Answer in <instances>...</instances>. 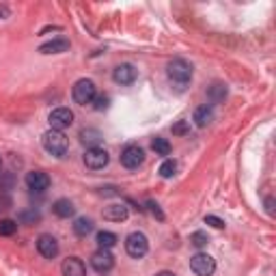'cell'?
I'll return each mask as SVG.
<instances>
[{"mask_svg":"<svg viewBox=\"0 0 276 276\" xmlns=\"http://www.w3.org/2000/svg\"><path fill=\"white\" fill-rule=\"evenodd\" d=\"M166 76L171 82L177 84V89L181 91V89H186V84L192 80V65L183 58H173L166 67Z\"/></svg>","mask_w":276,"mask_h":276,"instance_id":"6da1fadb","label":"cell"},{"mask_svg":"<svg viewBox=\"0 0 276 276\" xmlns=\"http://www.w3.org/2000/svg\"><path fill=\"white\" fill-rule=\"evenodd\" d=\"M41 145H44V149L50 153V156L63 158L65 153H67V149H69V140H67V136L63 134V132L48 130L46 134L41 136Z\"/></svg>","mask_w":276,"mask_h":276,"instance_id":"7a4b0ae2","label":"cell"},{"mask_svg":"<svg viewBox=\"0 0 276 276\" xmlns=\"http://www.w3.org/2000/svg\"><path fill=\"white\" fill-rule=\"evenodd\" d=\"M125 252L130 254V257H134V259H142V257H145V254L149 252V240H147V235L140 233V231L130 233L128 238H125Z\"/></svg>","mask_w":276,"mask_h":276,"instance_id":"3957f363","label":"cell"},{"mask_svg":"<svg viewBox=\"0 0 276 276\" xmlns=\"http://www.w3.org/2000/svg\"><path fill=\"white\" fill-rule=\"evenodd\" d=\"M71 95H74V101L80 106H87V104H93V99L97 95V89H95V82L89 78H82L78 80L74 84V91H71Z\"/></svg>","mask_w":276,"mask_h":276,"instance_id":"277c9868","label":"cell"},{"mask_svg":"<svg viewBox=\"0 0 276 276\" xmlns=\"http://www.w3.org/2000/svg\"><path fill=\"white\" fill-rule=\"evenodd\" d=\"M190 270L197 276H211L216 272V261L205 252H197L194 257H190Z\"/></svg>","mask_w":276,"mask_h":276,"instance_id":"5b68a950","label":"cell"},{"mask_svg":"<svg viewBox=\"0 0 276 276\" xmlns=\"http://www.w3.org/2000/svg\"><path fill=\"white\" fill-rule=\"evenodd\" d=\"M108 162H110L108 151L101 149V147H91V149H87V153H84V164H87L91 171L106 168Z\"/></svg>","mask_w":276,"mask_h":276,"instance_id":"8992f818","label":"cell"},{"mask_svg":"<svg viewBox=\"0 0 276 276\" xmlns=\"http://www.w3.org/2000/svg\"><path fill=\"white\" fill-rule=\"evenodd\" d=\"M48 123H50V130L63 132L65 128H69L71 123H74V112H71L69 108H54L48 117Z\"/></svg>","mask_w":276,"mask_h":276,"instance_id":"52a82bcc","label":"cell"},{"mask_svg":"<svg viewBox=\"0 0 276 276\" xmlns=\"http://www.w3.org/2000/svg\"><path fill=\"white\" fill-rule=\"evenodd\" d=\"M142 162H145V151H142L138 145H128L123 151H121V164H123L125 168L134 171L142 164Z\"/></svg>","mask_w":276,"mask_h":276,"instance_id":"ba28073f","label":"cell"},{"mask_svg":"<svg viewBox=\"0 0 276 276\" xmlns=\"http://www.w3.org/2000/svg\"><path fill=\"white\" fill-rule=\"evenodd\" d=\"M91 265H93V270L99 272V274H106L115 268V257H112V252L106 250V248H99L93 252V257H91Z\"/></svg>","mask_w":276,"mask_h":276,"instance_id":"9c48e42d","label":"cell"},{"mask_svg":"<svg viewBox=\"0 0 276 276\" xmlns=\"http://www.w3.org/2000/svg\"><path fill=\"white\" fill-rule=\"evenodd\" d=\"M136 78H138V71H136L134 65H130V63H121V65L115 67V71H112V80H115L117 84H121V87L132 84Z\"/></svg>","mask_w":276,"mask_h":276,"instance_id":"30bf717a","label":"cell"},{"mask_svg":"<svg viewBox=\"0 0 276 276\" xmlns=\"http://www.w3.org/2000/svg\"><path fill=\"white\" fill-rule=\"evenodd\" d=\"M37 250H39V254H41V257H46V259H54L60 248H58L56 238H52V235L44 233V235H39V238H37Z\"/></svg>","mask_w":276,"mask_h":276,"instance_id":"8fae6325","label":"cell"},{"mask_svg":"<svg viewBox=\"0 0 276 276\" xmlns=\"http://www.w3.org/2000/svg\"><path fill=\"white\" fill-rule=\"evenodd\" d=\"M26 186L28 190H33V192H46L50 188V177L46 175L44 171H30L26 173Z\"/></svg>","mask_w":276,"mask_h":276,"instance_id":"7c38bea8","label":"cell"},{"mask_svg":"<svg viewBox=\"0 0 276 276\" xmlns=\"http://www.w3.org/2000/svg\"><path fill=\"white\" fill-rule=\"evenodd\" d=\"M128 216H130V211L123 203H112V205H108L104 209V218L110 222H123V220H128Z\"/></svg>","mask_w":276,"mask_h":276,"instance_id":"4fadbf2b","label":"cell"},{"mask_svg":"<svg viewBox=\"0 0 276 276\" xmlns=\"http://www.w3.org/2000/svg\"><path fill=\"white\" fill-rule=\"evenodd\" d=\"M63 276H87V268L84 263L80 261L78 257H69L63 261Z\"/></svg>","mask_w":276,"mask_h":276,"instance_id":"5bb4252c","label":"cell"},{"mask_svg":"<svg viewBox=\"0 0 276 276\" xmlns=\"http://www.w3.org/2000/svg\"><path fill=\"white\" fill-rule=\"evenodd\" d=\"M211 121H214V108H211V104L199 106L197 110H194V123H197L199 128H207Z\"/></svg>","mask_w":276,"mask_h":276,"instance_id":"9a60e30c","label":"cell"},{"mask_svg":"<svg viewBox=\"0 0 276 276\" xmlns=\"http://www.w3.org/2000/svg\"><path fill=\"white\" fill-rule=\"evenodd\" d=\"M69 50V41L67 39H54V41H48L39 48L41 54H60V52H67Z\"/></svg>","mask_w":276,"mask_h":276,"instance_id":"2e32d148","label":"cell"},{"mask_svg":"<svg viewBox=\"0 0 276 276\" xmlns=\"http://www.w3.org/2000/svg\"><path fill=\"white\" fill-rule=\"evenodd\" d=\"M52 211L56 214L58 218H69V216H74L76 207H74V203H71L69 199H58V201H54Z\"/></svg>","mask_w":276,"mask_h":276,"instance_id":"e0dca14e","label":"cell"},{"mask_svg":"<svg viewBox=\"0 0 276 276\" xmlns=\"http://www.w3.org/2000/svg\"><path fill=\"white\" fill-rule=\"evenodd\" d=\"M93 229H95L93 220L87 218V216H80V218H76V222H74V233L78 235V238H87L89 233H93Z\"/></svg>","mask_w":276,"mask_h":276,"instance_id":"ac0fdd59","label":"cell"},{"mask_svg":"<svg viewBox=\"0 0 276 276\" xmlns=\"http://www.w3.org/2000/svg\"><path fill=\"white\" fill-rule=\"evenodd\" d=\"M101 132L99 130H93V128H84L82 132H80V140L84 142V145H89V149L91 147H97L99 142H101Z\"/></svg>","mask_w":276,"mask_h":276,"instance_id":"d6986e66","label":"cell"},{"mask_svg":"<svg viewBox=\"0 0 276 276\" xmlns=\"http://www.w3.org/2000/svg\"><path fill=\"white\" fill-rule=\"evenodd\" d=\"M224 97H227V87H224V84L216 82V84H211V87L207 89V99L211 101V106L218 104V101H222Z\"/></svg>","mask_w":276,"mask_h":276,"instance_id":"ffe728a7","label":"cell"},{"mask_svg":"<svg viewBox=\"0 0 276 276\" xmlns=\"http://www.w3.org/2000/svg\"><path fill=\"white\" fill-rule=\"evenodd\" d=\"M95 240H97V244H99V248H106V250H110V248L117 244V235L112 233V231H99Z\"/></svg>","mask_w":276,"mask_h":276,"instance_id":"44dd1931","label":"cell"},{"mask_svg":"<svg viewBox=\"0 0 276 276\" xmlns=\"http://www.w3.org/2000/svg\"><path fill=\"white\" fill-rule=\"evenodd\" d=\"M151 147H153V151H156L158 156H168V153H171V142L166 138L156 136V138H153V142H151Z\"/></svg>","mask_w":276,"mask_h":276,"instance_id":"7402d4cb","label":"cell"},{"mask_svg":"<svg viewBox=\"0 0 276 276\" xmlns=\"http://www.w3.org/2000/svg\"><path fill=\"white\" fill-rule=\"evenodd\" d=\"M175 173H177V162L175 160H164V162H162V166H160V175L162 177L171 179Z\"/></svg>","mask_w":276,"mask_h":276,"instance_id":"603a6c76","label":"cell"},{"mask_svg":"<svg viewBox=\"0 0 276 276\" xmlns=\"http://www.w3.org/2000/svg\"><path fill=\"white\" fill-rule=\"evenodd\" d=\"M17 231V222L11 220V218H3L0 220V235H5V238H9V235H13Z\"/></svg>","mask_w":276,"mask_h":276,"instance_id":"cb8c5ba5","label":"cell"},{"mask_svg":"<svg viewBox=\"0 0 276 276\" xmlns=\"http://www.w3.org/2000/svg\"><path fill=\"white\" fill-rule=\"evenodd\" d=\"M190 244H192V246H197V248L207 246V244H209L207 233H203V231H194V233L190 235Z\"/></svg>","mask_w":276,"mask_h":276,"instance_id":"d4e9b609","label":"cell"},{"mask_svg":"<svg viewBox=\"0 0 276 276\" xmlns=\"http://www.w3.org/2000/svg\"><path fill=\"white\" fill-rule=\"evenodd\" d=\"M13 186H15L13 173H0V190L7 192V190H13Z\"/></svg>","mask_w":276,"mask_h":276,"instance_id":"484cf974","label":"cell"},{"mask_svg":"<svg viewBox=\"0 0 276 276\" xmlns=\"http://www.w3.org/2000/svg\"><path fill=\"white\" fill-rule=\"evenodd\" d=\"M39 218H41V216H39L37 209H30V211H22V214H19V222H30V224H35Z\"/></svg>","mask_w":276,"mask_h":276,"instance_id":"4316f807","label":"cell"},{"mask_svg":"<svg viewBox=\"0 0 276 276\" xmlns=\"http://www.w3.org/2000/svg\"><path fill=\"white\" fill-rule=\"evenodd\" d=\"M188 132H190V121H179V123L173 125V134H177V136H183Z\"/></svg>","mask_w":276,"mask_h":276,"instance_id":"83f0119b","label":"cell"},{"mask_svg":"<svg viewBox=\"0 0 276 276\" xmlns=\"http://www.w3.org/2000/svg\"><path fill=\"white\" fill-rule=\"evenodd\" d=\"M147 207H149V211H151L158 220H164V214H162V209H160V205H158L156 201H147Z\"/></svg>","mask_w":276,"mask_h":276,"instance_id":"f1b7e54d","label":"cell"},{"mask_svg":"<svg viewBox=\"0 0 276 276\" xmlns=\"http://www.w3.org/2000/svg\"><path fill=\"white\" fill-rule=\"evenodd\" d=\"M93 101H95V110H104V108H108V101L110 99H108V95H99V97L95 95Z\"/></svg>","mask_w":276,"mask_h":276,"instance_id":"f546056e","label":"cell"},{"mask_svg":"<svg viewBox=\"0 0 276 276\" xmlns=\"http://www.w3.org/2000/svg\"><path fill=\"white\" fill-rule=\"evenodd\" d=\"M205 222L211 224V227H216V229H224V220H220L218 216H205Z\"/></svg>","mask_w":276,"mask_h":276,"instance_id":"4dcf8cb0","label":"cell"},{"mask_svg":"<svg viewBox=\"0 0 276 276\" xmlns=\"http://www.w3.org/2000/svg\"><path fill=\"white\" fill-rule=\"evenodd\" d=\"M9 207H11V199H9L7 194H3V197H0V211H5Z\"/></svg>","mask_w":276,"mask_h":276,"instance_id":"1f68e13d","label":"cell"},{"mask_svg":"<svg viewBox=\"0 0 276 276\" xmlns=\"http://www.w3.org/2000/svg\"><path fill=\"white\" fill-rule=\"evenodd\" d=\"M265 209H268V214H274V201L272 199L265 201Z\"/></svg>","mask_w":276,"mask_h":276,"instance_id":"d6a6232c","label":"cell"},{"mask_svg":"<svg viewBox=\"0 0 276 276\" xmlns=\"http://www.w3.org/2000/svg\"><path fill=\"white\" fill-rule=\"evenodd\" d=\"M0 17H9V9L7 7H0Z\"/></svg>","mask_w":276,"mask_h":276,"instance_id":"836d02e7","label":"cell"},{"mask_svg":"<svg viewBox=\"0 0 276 276\" xmlns=\"http://www.w3.org/2000/svg\"><path fill=\"white\" fill-rule=\"evenodd\" d=\"M156 276H175V274H173V272H168V270H162V272H158Z\"/></svg>","mask_w":276,"mask_h":276,"instance_id":"e575fe53","label":"cell"},{"mask_svg":"<svg viewBox=\"0 0 276 276\" xmlns=\"http://www.w3.org/2000/svg\"><path fill=\"white\" fill-rule=\"evenodd\" d=\"M0 162H3V160H0Z\"/></svg>","mask_w":276,"mask_h":276,"instance_id":"d590c367","label":"cell"}]
</instances>
